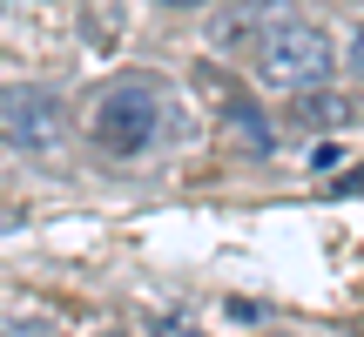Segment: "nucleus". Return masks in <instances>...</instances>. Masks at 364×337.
I'll return each instance as SVG.
<instances>
[{
	"instance_id": "obj_1",
	"label": "nucleus",
	"mask_w": 364,
	"mask_h": 337,
	"mask_svg": "<svg viewBox=\"0 0 364 337\" xmlns=\"http://www.w3.org/2000/svg\"><path fill=\"white\" fill-rule=\"evenodd\" d=\"M162 129H169V95L149 75H122L88 102V135L108 156H142V149H156Z\"/></svg>"
},
{
	"instance_id": "obj_2",
	"label": "nucleus",
	"mask_w": 364,
	"mask_h": 337,
	"mask_svg": "<svg viewBox=\"0 0 364 337\" xmlns=\"http://www.w3.org/2000/svg\"><path fill=\"white\" fill-rule=\"evenodd\" d=\"M250 61H257V75L277 81V88H317V81L338 68V48H331L324 27H311L304 14H290V21L277 27V34L263 41Z\"/></svg>"
},
{
	"instance_id": "obj_3",
	"label": "nucleus",
	"mask_w": 364,
	"mask_h": 337,
	"mask_svg": "<svg viewBox=\"0 0 364 337\" xmlns=\"http://www.w3.org/2000/svg\"><path fill=\"white\" fill-rule=\"evenodd\" d=\"M0 122L21 149L34 156H61V102L48 88H7L0 95Z\"/></svg>"
},
{
	"instance_id": "obj_4",
	"label": "nucleus",
	"mask_w": 364,
	"mask_h": 337,
	"mask_svg": "<svg viewBox=\"0 0 364 337\" xmlns=\"http://www.w3.org/2000/svg\"><path fill=\"white\" fill-rule=\"evenodd\" d=\"M290 14H297L290 0H243V7H223L216 21H209V48L216 54H257Z\"/></svg>"
},
{
	"instance_id": "obj_5",
	"label": "nucleus",
	"mask_w": 364,
	"mask_h": 337,
	"mask_svg": "<svg viewBox=\"0 0 364 337\" xmlns=\"http://www.w3.org/2000/svg\"><path fill=\"white\" fill-rule=\"evenodd\" d=\"M351 115H358V102H351V95H338V88H331V95L311 88L297 108H290V122H304V129H344Z\"/></svg>"
},
{
	"instance_id": "obj_6",
	"label": "nucleus",
	"mask_w": 364,
	"mask_h": 337,
	"mask_svg": "<svg viewBox=\"0 0 364 337\" xmlns=\"http://www.w3.org/2000/svg\"><path fill=\"white\" fill-rule=\"evenodd\" d=\"M88 34L102 41V48L122 34V0H88Z\"/></svg>"
},
{
	"instance_id": "obj_7",
	"label": "nucleus",
	"mask_w": 364,
	"mask_h": 337,
	"mask_svg": "<svg viewBox=\"0 0 364 337\" xmlns=\"http://www.w3.org/2000/svg\"><path fill=\"white\" fill-rule=\"evenodd\" d=\"M7 337H61V324H54V317H14Z\"/></svg>"
},
{
	"instance_id": "obj_8",
	"label": "nucleus",
	"mask_w": 364,
	"mask_h": 337,
	"mask_svg": "<svg viewBox=\"0 0 364 337\" xmlns=\"http://www.w3.org/2000/svg\"><path fill=\"white\" fill-rule=\"evenodd\" d=\"M156 337H196L189 317H156Z\"/></svg>"
},
{
	"instance_id": "obj_9",
	"label": "nucleus",
	"mask_w": 364,
	"mask_h": 337,
	"mask_svg": "<svg viewBox=\"0 0 364 337\" xmlns=\"http://www.w3.org/2000/svg\"><path fill=\"white\" fill-rule=\"evenodd\" d=\"M21 230V209H0V236H14Z\"/></svg>"
},
{
	"instance_id": "obj_10",
	"label": "nucleus",
	"mask_w": 364,
	"mask_h": 337,
	"mask_svg": "<svg viewBox=\"0 0 364 337\" xmlns=\"http://www.w3.org/2000/svg\"><path fill=\"white\" fill-rule=\"evenodd\" d=\"M351 68L364 75V27H358V41H351Z\"/></svg>"
},
{
	"instance_id": "obj_11",
	"label": "nucleus",
	"mask_w": 364,
	"mask_h": 337,
	"mask_svg": "<svg viewBox=\"0 0 364 337\" xmlns=\"http://www.w3.org/2000/svg\"><path fill=\"white\" fill-rule=\"evenodd\" d=\"M162 7H203V0H162Z\"/></svg>"
},
{
	"instance_id": "obj_12",
	"label": "nucleus",
	"mask_w": 364,
	"mask_h": 337,
	"mask_svg": "<svg viewBox=\"0 0 364 337\" xmlns=\"http://www.w3.org/2000/svg\"><path fill=\"white\" fill-rule=\"evenodd\" d=\"M95 337H129V331H95Z\"/></svg>"
}]
</instances>
